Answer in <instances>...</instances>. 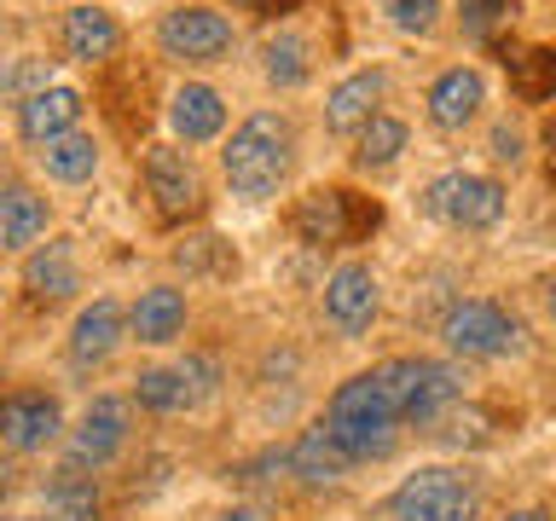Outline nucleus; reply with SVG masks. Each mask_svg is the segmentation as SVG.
<instances>
[{
  "mask_svg": "<svg viewBox=\"0 0 556 521\" xmlns=\"http://www.w3.org/2000/svg\"><path fill=\"white\" fill-rule=\"evenodd\" d=\"M325 313H330V325H337V330L359 336V330L377 319V278H371V267L342 260V267L325 278Z\"/></svg>",
  "mask_w": 556,
  "mask_h": 521,
  "instance_id": "9b49d317",
  "label": "nucleus"
},
{
  "mask_svg": "<svg viewBox=\"0 0 556 521\" xmlns=\"http://www.w3.org/2000/svg\"><path fill=\"white\" fill-rule=\"evenodd\" d=\"M290 469L302 475L307 486H337L348 475V452L330 441V429L325 423H313L295 434V446H290Z\"/></svg>",
  "mask_w": 556,
  "mask_h": 521,
  "instance_id": "6ab92c4d",
  "label": "nucleus"
},
{
  "mask_svg": "<svg viewBox=\"0 0 556 521\" xmlns=\"http://www.w3.org/2000/svg\"><path fill=\"white\" fill-rule=\"evenodd\" d=\"M382 12L394 17V29L429 35V29H434V17H441V0H382Z\"/></svg>",
  "mask_w": 556,
  "mask_h": 521,
  "instance_id": "c85d7f7f",
  "label": "nucleus"
},
{
  "mask_svg": "<svg viewBox=\"0 0 556 521\" xmlns=\"http://www.w3.org/2000/svg\"><path fill=\"white\" fill-rule=\"evenodd\" d=\"M122 446H128V399L99 394L93 406L81 411L76 434H70V463L76 469H104Z\"/></svg>",
  "mask_w": 556,
  "mask_h": 521,
  "instance_id": "0eeeda50",
  "label": "nucleus"
},
{
  "mask_svg": "<svg viewBox=\"0 0 556 521\" xmlns=\"http://www.w3.org/2000/svg\"><path fill=\"white\" fill-rule=\"evenodd\" d=\"M498 17H510V0H464V24L469 35H486L498 24Z\"/></svg>",
  "mask_w": 556,
  "mask_h": 521,
  "instance_id": "7c9ffc66",
  "label": "nucleus"
},
{
  "mask_svg": "<svg viewBox=\"0 0 556 521\" xmlns=\"http://www.w3.org/2000/svg\"><path fill=\"white\" fill-rule=\"evenodd\" d=\"M261 59H267V81L273 87H302L307 81V41L295 29L273 35V41L261 47Z\"/></svg>",
  "mask_w": 556,
  "mask_h": 521,
  "instance_id": "cd10ccee",
  "label": "nucleus"
},
{
  "mask_svg": "<svg viewBox=\"0 0 556 521\" xmlns=\"http://www.w3.org/2000/svg\"><path fill=\"white\" fill-rule=\"evenodd\" d=\"M122 336H128V313H122V302H111V295H99L93 307H81L76 330H70V359L104 365L122 347Z\"/></svg>",
  "mask_w": 556,
  "mask_h": 521,
  "instance_id": "f8f14e48",
  "label": "nucleus"
},
{
  "mask_svg": "<svg viewBox=\"0 0 556 521\" xmlns=\"http://www.w3.org/2000/svg\"><path fill=\"white\" fill-rule=\"evenodd\" d=\"M545 156H551V180H556V116L545 122Z\"/></svg>",
  "mask_w": 556,
  "mask_h": 521,
  "instance_id": "f704fd0d",
  "label": "nucleus"
},
{
  "mask_svg": "<svg viewBox=\"0 0 556 521\" xmlns=\"http://www.w3.org/2000/svg\"><path fill=\"white\" fill-rule=\"evenodd\" d=\"M47 504H52V521H93L99 516V486H93L87 469L64 463L47 486Z\"/></svg>",
  "mask_w": 556,
  "mask_h": 521,
  "instance_id": "b1692460",
  "label": "nucleus"
},
{
  "mask_svg": "<svg viewBox=\"0 0 556 521\" xmlns=\"http://www.w3.org/2000/svg\"><path fill=\"white\" fill-rule=\"evenodd\" d=\"M24 284H29L35 302H64V295H76V255H70V243H47L41 255H29Z\"/></svg>",
  "mask_w": 556,
  "mask_h": 521,
  "instance_id": "5701e85b",
  "label": "nucleus"
},
{
  "mask_svg": "<svg viewBox=\"0 0 556 521\" xmlns=\"http://www.w3.org/2000/svg\"><path fill=\"white\" fill-rule=\"evenodd\" d=\"M47 87V64L41 59H12L7 69H0V93L7 99H29Z\"/></svg>",
  "mask_w": 556,
  "mask_h": 521,
  "instance_id": "c756f323",
  "label": "nucleus"
},
{
  "mask_svg": "<svg viewBox=\"0 0 556 521\" xmlns=\"http://www.w3.org/2000/svg\"><path fill=\"white\" fill-rule=\"evenodd\" d=\"M59 429H64V411H59V399L52 394H7L0 399V441H7L12 452H47L52 441H59Z\"/></svg>",
  "mask_w": 556,
  "mask_h": 521,
  "instance_id": "1a4fd4ad",
  "label": "nucleus"
},
{
  "mask_svg": "<svg viewBox=\"0 0 556 521\" xmlns=\"http://www.w3.org/2000/svg\"><path fill=\"white\" fill-rule=\"evenodd\" d=\"M325 429H330V441L348 452V463H371V458H389V452H394V441H400V411L389 406L382 382L365 371V377H348L342 389L330 394Z\"/></svg>",
  "mask_w": 556,
  "mask_h": 521,
  "instance_id": "f257e3e1",
  "label": "nucleus"
},
{
  "mask_svg": "<svg viewBox=\"0 0 556 521\" xmlns=\"http://www.w3.org/2000/svg\"><path fill=\"white\" fill-rule=\"evenodd\" d=\"M243 12H278V7H295V0H238Z\"/></svg>",
  "mask_w": 556,
  "mask_h": 521,
  "instance_id": "72a5a7b5",
  "label": "nucleus"
},
{
  "mask_svg": "<svg viewBox=\"0 0 556 521\" xmlns=\"http://www.w3.org/2000/svg\"><path fill=\"white\" fill-rule=\"evenodd\" d=\"M41 163L52 180H93V168H99V145L87 134H59V139H47L41 145Z\"/></svg>",
  "mask_w": 556,
  "mask_h": 521,
  "instance_id": "393cba45",
  "label": "nucleus"
},
{
  "mask_svg": "<svg viewBox=\"0 0 556 521\" xmlns=\"http://www.w3.org/2000/svg\"><path fill=\"white\" fill-rule=\"evenodd\" d=\"M7 493H12V463L0 458V504H7Z\"/></svg>",
  "mask_w": 556,
  "mask_h": 521,
  "instance_id": "c9c22d12",
  "label": "nucleus"
},
{
  "mask_svg": "<svg viewBox=\"0 0 556 521\" xmlns=\"http://www.w3.org/2000/svg\"><path fill=\"white\" fill-rule=\"evenodd\" d=\"M76 122H81L76 87H41V93L24 99L17 128H24V139H35V145H47V139H59V134H76Z\"/></svg>",
  "mask_w": 556,
  "mask_h": 521,
  "instance_id": "2eb2a0df",
  "label": "nucleus"
},
{
  "mask_svg": "<svg viewBox=\"0 0 556 521\" xmlns=\"http://www.w3.org/2000/svg\"><path fill=\"white\" fill-rule=\"evenodd\" d=\"M0 191H7V163H0Z\"/></svg>",
  "mask_w": 556,
  "mask_h": 521,
  "instance_id": "58836bf2",
  "label": "nucleus"
},
{
  "mask_svg": "<svg viewBox=\"0 0 556 521\" xmlns=\"http://www.w3.org/2000/svg\"><path fill=\"white\" fill-rule=\"evenodd\" d=\"M394 521H476L481 516V486L458 469H417L394 486L389 498Z\"/></svg>",
  "mask_w": 556,
  "mask_h": 521,
  "instance_id": "7ed1b4c3",
  "label": "nucleus"
},
{
  "mask_svg": "<svg viewBox=\"0 0 556 521\" xmlns=\"http://www.w3.org/2000/svg\"><path fill=\"white\" fill-rule=\"evenodd\" d=\"M481 99H486V81H481V69H446V76H434L429 87V122L434 128H469V122L481 116Z\"/></svg>",
  "mask_w": 556,
  "mask_h": 521,
  "instance_id": "ddd939ff",
  "label": "nucleus"
},
{
  "mask_svg": "<svg viewBox=\"0 0 556 521\" xmlns=\"http://www.w3.org/2000/svg\"><path fill=\"white\" fill-rule=\"evenodd\" d=\"M551 319H556V284H551Z\"/></svg>",
  "mask_w": 556,
  "mask_h": 521,
  "instance_id": "4c0bfd02",
  "label": "nucleus"
},
{
  "mask_svg": "<svg viewBox=\"0 0 556 521\" xmlns=\"http://www.w3.org/2000/svg\"><path fill=\"white\" fill-rule=\"evenodd\" d=\"M156 41H163L168 59L186 64H220L232 52V24L208 7H174L163 24H156Z\"/></svg>",
  "mask_w": 556,
  "mask_h": 521,
  "instance_id": "39448f33",
  "label": "nucleus"
},
{
  "mask_svg": "<svg viewBox=\"0 0 556 521\" xmlns=\"http://www.w3.org/2000/svg\"><path fill=\"white\" fill-rule=\"evenodd\" d=\"M504 64H510V87L528 104L556 93V52L551 47H528V52H516V59H504Z\"/></svg>",
  "mask_w": 556,
  "mask_h": 521,
  "instance_id": "a878e982",
  "label": "nucleus"
},
{
  "mask_svg": "<svg viewBox=\"0 0 556 521\" xmlns=\"http://www.w3.org/2000/svg\"><path fill=\"white\" fill-rule=\"evenodd\" d=\"M382 93H389V76H382V69H359V76L337 81V87H330V99H325V128L330 134H359L365 122L377 116L371 104Z\"/></svg>",
  "mask_w": 556,
  "mask_h": 521,
  "instance_id": "4468645a",
  "label": "nucleus"
},
{
  "mask_svg": "<svg viewBox=\"0 0 556 521\" xmlns=\"http://www.w3.org/2000/svg\"><path fill=\"white\" fill-rule=\"evenodd\" d=\"M441 336H446L452 354H464V359H493L516 342V325H510V313L493 307V302H458L446 313Z\"/></svg>",
  "mask_w": 556,
  "mask_h": 521,
  "instance_id": "423d86ee",
  "label": "nucleus"
},
{
  "mask_svg": "<svg viewBox=\"0 0 556 521\" xmlns=\"http://www.w3.org/2000/svg\"><path fill=\"white\" fill-rule=\"evenodd\" d=\"M41 232H47V203L24 186L0 191V250H29Z\"/></svg>",
  "mask_w": 556,
  "mask_h": 521,
  "instance_id": "4be33fe9",
  "label": "nucleus"
},
{
  "mask_svg": "<svg viewBox=\"0 0 556 521\" xmlns=\"http://www.w3.org/2000/svg\"><path fill=\"white\" fill-rule=\"evenodd\" d=\"M429 215L458 226V232H486V226H498L504 215V186L486 180V174H441V180L429 186Z\"/></svg>",
  "mask_w": 556,
  "mask_h": 521,
  "instance_id": "20e7f679",
  "label": "nucleus"
},
{
  "mask_svg": "<svg viewBox=\"0 0 556 521\" xmlns=\"http://www.w3.org/2000/svg\"><path fill=\"white\" fill-rule=\"evenodd\" d=\"M220 521H267V516H261V510H255V504H232V510H226Z\"/></svg>",
  "mask_w": 556,
  "mask_h": 521,
  "instance_id": "473e14b6",
  "label": "nucleus"
},
{
  "mask_svg": "<svg viewBox=\"0 0 556 521\" xmlns=\"http://www.w3.org/2000/svg\"><path fill=\"white\" fill-rule=\"evenodd\" d=\"M146 191L156 198V215L163 220H186V215H198V203H203L198 168H191V156L174 151V145L146 151Z\"/></svg>",
  "mask_w": 556,
  "mask_h": 521,
  "instance_id": "6e6552de",
  "label": "nucleus"
},
{
  "mask_svg": "<svg viewBox=\"0 0 556 521\" xmlns=\"http://www.w3.org/2000/svg\"><path fill=\"white\" fill-rule=\"evenodd\" d=\"M504 521H551L545 510H516V516H504Z\"/></svg>",
  "mask_w": 556,
  "mask_h": 521,
  "instance_id": "e433bc0d",
  "label": "nucleus"
},
{
  "mask_svg": "<svg viewBox=\"0 0 556 521\" xmlns=\"http://www.w3.org/2000/svg\"><path fill=\"white\" fill-rule=\"evenodd\" d=\"M290 151H295L290 122L273 116V111H255L250 122H238L232 139H226L220 163H226V180H232L238 198H273L290 174Z\"/></svg>",
  "mask_w": 556,
  "mask_h": 521,
  "instance_id": "f03ea898",
  "label": "nucleus"
},
{
  "mask_svg": "<svg viewBox=\"0 0 556 521\" xmlns=\"http://www.w3.org/2000/svg\"><path fill=\"white\" fill-rule=\"evenodd\" d=\"M400 151H406V122H394V116H371V122L359 128V151H354V163H359V168H389Z\"/></svg>",
  "mask_w": 556,
  "mask_h": 521,
  "instance_id": "bb28decb",
  "label": "nucleus"
},
{
  "mask_svg": "<svg viewBox=\"0 0 556 521\" xmlns=\"http://www.w3.org/2000/svg\"><path fill=\"white\" fill-rule=\"evenodd\" d=\"M348 203H354V191H307L302 208H295V232L307 243H348L354 238Z\"/></svg>",
  "mask_w": 556,
  "mask_h": 521,
  "instance_id": "aec40b11",
  "label": "nucleus"
},
{
  "mask_svg": "<svg viewBox=\"0 0 556 521\" xmlns=\"http://www.w3.org/2000/svg\"><path fill=\"white\" fill-rule=\"evenodd\" d=\"M208 389H215V365H208V359H180L174 371H163V365H156V371H139L134 399L146 411L168 417V411H191Z\"/></svg>",
  "mask_w": 556,
  "mask_h": 521,
  "instance_id": "9d476101",
  "label": "nucleus"
},
{
  "mask_svg": "<svg viewBox=\"0 0 556 521\" xmlns=\"http://www.w3.org/2000/svg\"><path fill=\"white\" fill-rule=\"evenodd\" d=\"M116 41H122V29H116V17L104 12V7H76V12H64V52H70V59H81V64L111 59Z\"/></svg>",
  "mask_w": 556,
  "mask_h": 521,
  "instance_id": "412c9836",
  "label": "nucleus"
},
{
  "mask_svg": "<svg viewBox=\"0 0 556 521\" xmlns=\"http://www.w3.org/2000/svg\"><path fill=\"white\" fill-rule=\"evenodd\" d=\"M128 330L139 342H174L186 330V295L174 290V284H156V290H146L134 302V313H128Z\"/></svg>",
  "mask_w": 556,
  "mask_h": 521,
  "instance_id": "a211bd4d",
  "label": "nucleus"
},
{
  "mask_svg": "<svg viewBox=\"0 0 556 521\" xmlns=\"http://www.w3.org/2000/svg\"><path fill=\"white\" fill-rule=\"evenodd\" d=\"M168 122H174V134L186 139V145H203V139H215L220 134V122H226V104L215 87H203V81H186L180 93H174L168 104Z\"/></svg>",
  "mask_w": 556,
  "mask_h": 521,
  "instance_id": "f3484780",
  "label": "nucleus"
},
{
  "mask_svg": "<svg viewBox=\"0 0 556 521\" xmlns=\"http://www.w3.org/2000/svg\"><path fill=\"white\" fill-rule=\"evenodd\" d=\"M452 406H458V371L441 359H424L417 365V382H412V399H406V423L434 429Z\"/></svg>",
  "mask_w": 556,
  "mask_h": 521,
  "instance_id": "dca6fc26",
  "label": "nucleus"
},
{
  "mask_svg": "<svg viewBox=\"0 0 556 521\" xmlns=\"http://www.w3.org/2000/svg\"><path fill=\"white\" fill-rule=\"evenodd\" d=\"M493 156H498V163H516V156H521V134L516 128H498L493 134Z\"/></svg>",
  "mask_w": 556,
  "mask_h": 521,
  "instance_id": "2f4dec72",
  "label": "nucleus"
}]
</instances>
